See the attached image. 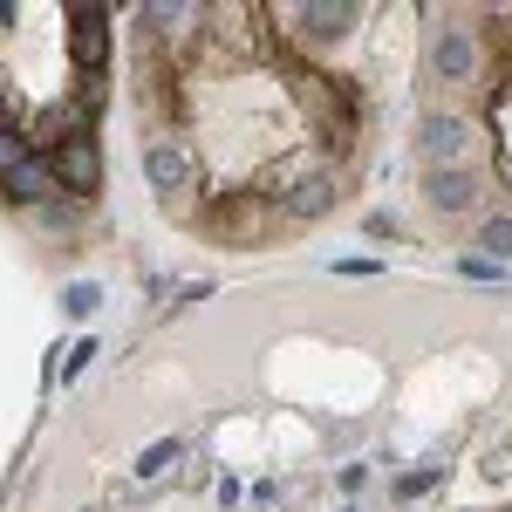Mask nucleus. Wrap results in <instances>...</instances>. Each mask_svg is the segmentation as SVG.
<instances>
[{
  "label": "nucleus",
  "instance_id": "nucleus-7",
  "mask_svg": "<svg viewBox=\"0 0 512 512\" xmlns=\"http://www.w3.org/2000/svg\"><path fill=\"white\" fill-rule=\"evenodd\" d=\"M144 178H151L158 192H178V185L192 178V158H185V144H171V137H158V144L144 151Z\"/></svg>",
  "mask_w": 512,
  "mask_h": 512
},
{
  "label": "nucleus",
  "instance_id": "nucleus-15",
  "mask_svg": "<svg viewBox=\"0 0 512 512\" xmlns=\"http://www.w3.org/2000/svg\"><path fill=\"white\" fill-rule=\"evenodd\" d=\"M431 485H437V472H410V478H396V506H403V499H424Z\"/></svg>",
  "mask_w": 512,
  "mask_h": 512
},
{
  "label": "nucleus",
  "instance_id": "nucleus-16",
  "mask_svg": "<svg viewBox=\"0 0 512 512\" xmlns=\"http://www.w3.org/2000/svg\"><path fill=\"white\" fill-rule=\"evenodd\" d=\"M335 274H355V280H369V274H383V260H335Z\"/></svg>",
  "mask_w": 512,
  "mask_h": 512
},
{
  "label": "nucleus",
  "instance_id": "nucleus-4",
  "mask_svg": "<svg viewBox=\"0 0 512 512\" xmlns=\"http://www.w3.org/2000/svg\"><path fill=\"white\" fill-rule=\"evenodd\" d=\"M424 198H431L437 212H465V205H478V178L465 171V164H431Z\"/></svg>",
  "mask_w": 512,
  "mask_h": 512
},
{
  "label": "nucleus",
  "instance_id": "nucleus-11",
  "mask_svg": "<svg viewBox=\"0 0 512 512\" xmlns=\"http://www.w3.org/2000/svg\"><path fill=\"white\" fill-rule=\"evenodd\" d=\"M178 458H185V437H158V444H151V451L137 458V478H158V472H171Z\"/></svg>",
  "mask_w": 512,
  "mask_h": 512
},
{
  "label": "nucleus",
  "instance_id": "nucleus-13",
  "mask_svg": "<svg viewBox=\"0 0 512 512\" xmlns=\"http://www.w3.org/2000/svg\"><path fill=\"white\" fill-rule=\"evenodd\" d=\"M62 308H69V315H96V308H103V287H96V280H76V287L62 294Z\"/></svg>",
  "mask_w": 512,
  "mask_h": 512
},
{
  "label": "nucleus",
  "instance_id": "nucleus-6",
  "mask_svg": "<svg viewBox=\"0 0 512 512\" xmlns=\"http://www.w3.org/2000/svg\"><path fill=\"white\" fill-rule=\"evenodd\" d=\"M431 69H437V82H465V76L478 69L472 35H465V28H444V35L431 41Z\"/></svg>",
  "mask_w": 512,
  "mask_h": 512
},
{
  "label": "nucleus",
  "instance_id": "nucleus-3",
  "mask_svg": "<svg viewBox=\"0 0 512 512\" xmlns=\"http://www.w3.org/2000/svg\"><path fill=\"white\" fill-rule=\"evenodd\" d=\"M69 35H76V62L89 76L110 69V7H69Z\"/></svg>",
  "mask_w": 512,
  "mask_h": 512
},
{
  "label": "nucleus",
  "instance_id": "nucleus-14",
  "mask_svg": "<svg viewBox=\"0 0 512 512\" xmlns=\"http://www.w3.org/2000/svg\"><path fill=\"white\" fill-rule=\"evenodd\" d=\"M458 274L478 280V287H499V280H506V267H499V260H458Z\"/></svg>",
  "mask_w": 512,
  "mask_h": 512
},
{
  "label": "nucleus",
  "instance_id": "nucleus-9",
  "mask_svg": "<svg viewBox=\"0 0 512 512\" xmlns=\"http://www.w3.org/2000/svg\"><path fill=\"white\" fill-rule=\"evenodd\" d=\"M48 178H55L48 158H35V164H21L14 178H0V192L14 198V205H48Z\"/></svg>",
  "mask_w": 512,
  "mask_h": 512
},
{
  "label": "nucleus",
  "instance_id": "nucleus-2",
  "mask_svg": "<svg viewBox=\"0 0 512 512\" xmlns=\"http://www.w3.org/2000/svg\"><path fill=\"white\" fill-rule=\"evenodd\" d=\"M417 151L431 164H458L472 151V123L458 117V110H431V117L417 123Z\"/></svg>",
  "mask_w": 512,
  "mask_h": 512
},
{
  "label": "nucleus",
  "instance_id": "nucleus-5",
  "mask_svg": "<svg viewBox=\"0 0 512 512\" xmlns=\"http://www.w3.org/2000/svg\"><path fill=\"white\" fill-rule=\"evenodd\" d=\"M287 21H294V28H301L308 41H342V35L355 28V7H335V0H308V7H294Z\"/></svg>",
  "mask_w": 512,
  "mask_h": 512
},
{
  "label": "nucleus",
  "instance_id": "nucleus-8",
  "mask_svg": "<svg viewBox=\"0 0 512 512\" xmlns=\"http://www.w3.org/2000/svg\"><path fill=\"white\" fill-rule=\"evenodd\" d=\"M328 205H335V178H328V171H308V178L287 185V212H294V219H321Z\"/></svg>",
  "mask_w": 512,
  "mask_h": 512
},
{
  "label": "nucleus",
  "instance_id": "nucleus-12",
  "mask_svg": "<svg viewBox=\"0 0 512 512\" xmlns=\"http://www.w3.org/2000/svg\"><path fill=\"white\" fill-rule=\"evenodd\" d=\"M485 253H492V260H512V212L485 219Z\"/></svg>",
  "mask_w": 512,
  "mask_h": 512
},
{
  "label": "nucleus",
  "instance_id": "nucleus-10",
  "mask_svg": "<svg viewBox=\"0 0 512 512\" xmlns=\"http://www.w3.org/2000/svg\"><path fill=\"white\" fill-rule=\"evenodd\" d=\"M21 164H35V144H28L14 123H0V178H14Z\"/></svg>",
  "mask_w": 512,
  "mask_h": 512
},
{
  "label": "nucleus",
  "instance_id": "nucleus-1",
  "mask_svg": "<svg viewBox=\"0 0 512 512\" xmlns=\"http://www.w3.org/2000/svg\"><path fill=\"white\" fill-rule=\"evenodd\" d=\"M48 171H55V185H69V192H96L103 185V158H96V137L89 130H62L55 144H48Z\"/></svg>",
  "mask_w": 512,
  "mask_h": 512
}]
</instances>
